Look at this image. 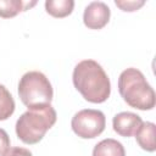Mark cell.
Returning a JSON list of instances; mask_svg holds the SVG:
<instances>
[{
    "mask_svg": "<svg viewBox=\"0 0 156 156\" xmlns=\"http://www.w3.org/2000/svg\"><path fill=\"white\" fill-rule=\"evenodd\" d=\"M118 90L123 100L136 110L146 111L155 107L156 98L152 87L136 68L124 69L118 78Z\"/></svg>",
    "mask_w": 156,
    "mask_h": 156,
    "instance_id": "3957f363",
    "label": "cell"
},
{
    "mask_svg": "<svg viewBox=\"0 0 156 156\" xmlns=\"http://www.w3.org/2000/svg\"><path fill=\"white\" fill-rule=\"evenodd\" d=\"M56 111L50 104L28 107L16 122V134L24 144H37L56 123Z\"/></svg>",
    "mask_w": 156,
    "mask_h": 156,
    "instance_id": "7a4b0ae2",
    "label": "cell"
},
{
    "mask_svg": "<svg viewBox=\"0 0 156 156\" xmlns=\"http://www.w3.org/2000/svg\"><path fill=\"white\" fill-rule=\"evenodd\" d=\"M72 130L82 139H93L100 135L106 127L105 115L100 110L85 108L78 111L71 121Z\"/></svg>",
    "mask_w": 156,
    "mask_h": 156,
    "instance_id": "5b68a950",
    "label": "cell"
},
{
    "mask_svg": "<svg viewBox=\"0 0 156 156\" xmlns=\"http://www.w3.org/2000/svg\"><path fill=\"white\" fill-rule=\"evenodd\" d=\"M93 156H126V150L119 141L108 138L94 146Z\"/></svg>",
    "mask_w": 156,
    "mask_h": 156,
    "instance_id": "9c48e42d",
    "label": "cell"
},
{
    "mask_svg": "<svg viewBox=\"0 0 156 156\" xmlns=\"http://www.w3.org/2000/svg\"><path fill=\"white\" fill-rule=\"evenodd\" d=\"M143 119L139 115L133 112H119L112 119L113 130L124 138H129L135 135L136 130L141 126Z\"/></svg>",
    "mask_w": 156,
    "mask_h": 156,
    "instance_id": "52a82bcc",
    "label": "cell"
},
{
    "mask_svg": "<svg viewBox=\"0 0 156 156\" xmlns=\"http://www.w3.org/2000/svg\"><path fill=\"white\" fill-rule=\"evenodd\" d=\"M2 156H33V155L28 149L15 146V147H10Z\"/></svg>",
    "mask_w": 156,
    "mask_h": 156,
    "instance_id": "5bb4252c",
    "label": "cell"
},
{
    "mask_svg": "<svg viewBox=\"0 0 156 156\" xmlns=\"http://www.w3.org/2000/svg\"><path fill=\"white\" fill-rule=\"evenodd\" d=\"M115 4H116V6H118L122 11H128V12H133V11H136V10H139L141 6H144V4H145V1L144 0H123V1H121V0H116L115 1Z\"/></svg>",
    "mask_w": 156,
    "mask_h": 156,
    "instance_id": "4fadbf2b",
    "label": "cell"
},
{
    "mask_svg": "<svg viewBox=\"0 0 156 156\" xmlns=\"http://www.w3.org/2000/svg\"><path fill=\"white\" fill-rule=\"evenodd\" d=\"M72 80L74 88L89 102H105L111 94L110 78L101 65L94 60H83L77 63Z\"/></svg>",
    "mask_w": 156,
    "mask_h": 156,
    "instance_id": "6da1fadb",
    "label": "cell"
},
{
    "mask_svg": "<svg viewBox=\"0 0 156 156\" xmlns=\"http://www.w3.org/2000/svg\"><path fill=\"white\" fill-rule=\"evenodd\" d=\"M37 1L24 2L22 0H0V17L11 18L18 15L22 11H26L28 7L34 6Z\"/></svg>",
    "mask_w": 156,
    "mask_h": 156,
    "instance_id": "30bf717a",
    "label": "cell"
},
{
    "mask_svg": "<svg viewBox=\"0 0 156 156\" xmlns=\"http://www.w3.org/2000/svg\"><path fill=\"white\" fill-rule=\"evenodd\" d=\"M110 7L102 1L90 2L83 13V22L89 29H101L110 21Z\"/></svg>",
    "mask_w": 156,
    "mask_h": 156,
    "instance_id": "8992f818",
    "label": "cell"
},
{
    "mask_svg": "<svg viewBox=\"0 0 156 156\" xmlns=\"http://www.w3.org/2000/svg\"><path fill=\"white\" fill-rule=\"evenodd\" d=\"M18 95L27 107L50 104L52 100V87L46 76L39 71H29L22 76L18 83Z\"/></svg>",
    "mask_w": 156,
    "mask_h": 156,
    "instance_id": "277c9868",
    "label": "cell"
},
{
    "mask_svg": "<svg viewBox=\"0 0 156 156\" xmlns=\"http://www.w3.org/2000/svg\"><path fill=\"white\" fill-rule=\"evenodd\" d=\"M9 149H10V138H9V134L2 128H0V156L4 155Z\"/></svg>",
    "mask_w": 156,
    "mask_h": 156,
    "instance_id": "9a60e30c",
    "label": "cell"
},
{
    "mask_svg": "<svg viewBox=\"0 0 156 156\" xmlns=\"http://www.w3.org/2000/svg\"><path fill=\"white\" fill-rule=\"evenodd\" d=\"M74 7L73 0H46L45 10L49 15L56 18H63L72 13Z\"/></svg>",
    "mask_w": 156,
    "mask_h": 156,
    "instance_id": "8fae6325",
    "label": "cell"
},
{
    "mask_svg": "<svg viewBox=\"0 0 156 156\" xmlns=\"http://www.w3.org/2000/svg\"><path fill=\"white\" fill-rule=\"evenodd\" d=\"M135 139L139 146L149 152L156 150L155 144V124L152 122H143L135 133Z\"/></svg>",
    "mask_w": 156,
    "mask_h": 156,
    "instance_id": "ba28073f",
    "label": "cell"
},
{
    "mask_svg": "<svg viewBox=\"0 0 156 156\" xmlns=\"http://www.w3.org/2000/svg\"><path fill=\"white\" fill-rule=\"evenodd\" d=\"M15 100L5 85L0 84V121L7 119L15 112Z\"/></svg>",
    "mask_w": 156,
    "mask_h": 156,
    "instance_id": "7c38bea8",
    "label": "cell"
}]
</instances>
